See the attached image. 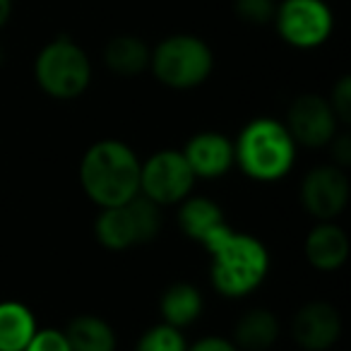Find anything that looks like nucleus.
Segmentation results:
<instances>
[{"instance_id":"a211bd4d","label":"nucleus","mask_w":351,"mask_h":351,"mask_svg":"<svg viewBox=\"0 0 351 351\" xmlns=\"http://www.w3.org/2000/svg\"><path fill=\"white\" fill-rule=\"evenodd\" d=\"M70 351H116L118 337L113 327L99 315H77L65 327Z\"/></svg>"},{"instance_id":"4be33fe9","label":"nucleus","mask_w":351,"mask_h":351,"mask_svg":"<svg viewBox=\"0 0 351 351\" xmlns=\"http://www.w3.org/2000/svg\"><path fill=\"white\" fill-rule=\"evenodd\" d=\"M327 101H330L337 121H339L341 125H349V121H351V77L349 75H341V77L337 80V84L332 87V94Z\"/></svg>"},{"instance_id":"423d86ee","label":"nucleus","mask_w":351,"mask_h":351,"mask_svg":"<svg viewBox=\"0 0 351 351\" xmlns=\"http://www.w3.org/2000/svg\"><path fill=\"white\" fill-rule=\"evenodd\" d=\"M161 231V207L135 195L130 202L118 207H104L94 221V236L108 250H128L147 245Z\"/></svg>"},{"instance_id":"f257e3e1","label":"nucleus","mask_w":351,"mask_h":351,"mask_svg":"<svg viewBox=\"0 0 351 351\" xmlns=\"http://www.w3.org/2000/svg\"><path fill=\"white\" fill-rule=\"evenodd\" d=\"M210 255L212 287L224 298H243L265 282L269 272V253L253 234L221 226L202 243Z\"/></svg>"},{"instance_id":"412c9836","label":"nucleus","mask_w":351,"mask_h":351,"mask_svg":"<svg viewBox=\"0 0 351 351\" xmlns=\"http://www.w3.org/2000/svg\"><path fill=\"white\" fill-rule=\"evenodd\" d=\"M277 10V3L274 0H234V12L241 22L245 25L263 27L269 25Z\"/></svg>"},{"instance_id":"4468645a","label":"nucleus","mask_w":351,"mask_h":351,"mask_svg":"<svg viewBox=\"0 0 351 351\" xmlns=\"http://www.w3.org/2000/svg\"><path fill=\"white\" fill-rule=\"evenodd\" d=\"M181 210H178V224H181V231L195 243H205L212 234L226 226L224 212L217 202H212L210 197L202 195H188L186 200L178 202Z\"/></svg>"},{"instance_id":"20e7f679","label":"nucleus","mask_w":351,"mask_h":351,"mask_svg":"<svg viewBox=\"0 0 351 351\" xmlns=\"http://www.w3.org/2000/svg\"><path fill=\"white\" fill-rule=\"evenodd\" d=\"M149 70L164 87L188 92L210 80L215 53L195 34H171L152 49Z\"/></svg>"},{"instance_id":"9d476101","label":"nucleus","mask_w":351,"mask_h":351,"mask_svg":"<svg viewBox=\"0 0 351 351\" xmlns=\"http://www.w3.org/2000/svg\"><path fill=\"white\" fill-rule=\"evenodd\" d=\"M301 205L313 219L332 221L349 205V178L335 164L308 171L301 183Z\"/></svg>"},{"instance_id":"aec40b11","label":"nucleus","mask_w":351,"mask_h":351,"mask_svg":"<svg viewBox=\"0 0 351 351\" xmlns=\"http://www.w3.org/2000/svg\"><path fill=\"white\" fill-rule=\"evenodd\" d=\"M188 341L181 335V330L159 322V325L149 327L145 335L137 339L135 351H186Z\"/></svg>"},{"instance_id":"dca6fc26","label":"nucleus","mask_w":351,"mask_h":351,"mask_svg":"<svg viewBox=\"0 0 351 351\" xmlns=\"http://www.w3.org/2000/svg\"><path fill=\"white\" fill-rule=\"evenodd\" d=\"M279 339V320L267 308H250L234 325V341L239 351H267Z\"/></svg>"},{"instance_id":"1a4fd4ad","label":"nucleus","mask_w":351,"mask_h":351,"mask_svg":"<svg viewBox=\"0 0 351 351\" xmlns=\"http://www.w3.org/2000/svg\"><path fill=\"white\" fill-rule=\"evenodd\" d=\"M284 125L293 137V142L308 147V149H322L339 132L337 130L339 121H337L330 101L320 94H301L293 99Z\"/></svg>"},{"instance_id":"6e6552de","label":"nucleus","mask_w":351,"mask_h":351,"mask_svg":"<svg viewBox=\"0 0 351 351\" xmlns=\"http://www.w3.org/2000/svg\"><path fill=\"white\" fill-rule=\"evenodd\" d=\"M195 173L183 152L161 149L140 164V195L159 207L178 205L193 193Z\"/></svg>"},{"instance_id":"f3484780","label":"nucleus","mask_w":351,"mask_h":351,"mask_svg":"<svg viewBox=\"0 0 351 351\" xmlns=\"http://www.w3.org/2000/svg\"><path fill=\"white\" fill-rule=\"evenodd\" d=\"M152 49L135 34H118L104 46V63L118 77H137L149 70Z\"/></svg>"},{"instance_id":"39448f33","label":"nucleus","mask_w":351,"mask_h":351,"mask_svg":"<svg viewBox=\"0 0 351 351\" xmlns=\"http://www.w3.org/2000/svg\"><path fill=\"white\" fill-rule=\"evenodd\" d=\"M34 80L51 99L70 101L87 92L92 82V60L70 36H56L36 53Z\"/></svg>"},{"instance_id":"9b49d317","label":"nucleus","mask_w":351,"mask_h":351,"mask_svg":"<svg viewBox=\"0 0 351 351\" xmlns=\"http://www.w3.org/2000/svg\"><path fill=\"white\" fill-rule=\"evenodd\" d=\"M344 322L332 303L311 301L296 311L291 320V339L303 351H327L339 341Z\"/></svg>"},{"instance_id":"5701e85b","label":"nucleus","mask_w":351,"mask_h":351,"mask_svg":"<svg viewBox=\"0 0 351 351\" xmlns=\"http://www.w3.org/2000/svg\"><path fill=\"white\" fill-rule=\"evenodd\" d=\"M25 351H70V344H68V339H65L63 330L44 327V330L34 332V337H32L29 344L25 346Z\"/></svg>"},{"instance_id":"6ab92c4d","label":"nucleus","mask_w":351,"mask_h":351,"mask_svg":"<svg viewBox=\"0 0 351 351\" xmlns=\"http://www.w3.org/2000/svg\"><path fill=\"white\" fill-rule=\"evenodd\" d=\"M36 330L39 327H36L34 313L25 303H0V351H25Z\"/></svg>"},{"instance_id":"7ed1b4c3","label":"nucleus","mask_w":351,"mask_h":351,"mask_svg":"<svg viewBox=\"0 0 351 351\" xmlns=\"http://www.w3.org/2000/svg\"><path fill=\"white\" fill-rule=\"evenodd\" d=\"M296 147L282 121L267 116L253 118L234 142V164L253 181H282L293 169Z\"/></svg>"},{"instance_id":"f03ea898","label":"nucleus","mask_w":351,"mask_h":351,"mask_svg":"<svg viewBox=\"0 0 351 351\" xmlns=\"http://www.w3.org/2000/svg\"><path fill=\"white\" fill-rule=\"evenodd\" d=\"M140 164L121 140H99L80 161V183L97 207H118L140 195Z\"/></svg>"},{"instance_id":"ddd939ff","label":"nucleus","mask_w":351,"mask_h":351,"mask_svg":"<svg viewBox=\"0 0 351 351\" xmlns=\"http://www.w3.org/2000/svg\"><path fill=\"white\" fill-rule=\"evenodd\" d=\"M303 255L320 272H335L349 258V236L335 221H317L306 236Z\"/></svg>"},{"instance_id":"b1692460","label":"nucleus","mask_w":351,"mask_h":351,"mask_svg":"<svg viewBox=\"0 0 351 351\" xmlns=\"http://www.w3.org/2000/svg\"><path fill=\"white\" fill-rule=\"evenodd\" d=\"M327 147L332 149V159H335V166H339V169H346V166L351 164V137H349V132H337Z\"/></svg>"},{"instance_id":"f8f14e48","label":"nucleus","mask_w":351,"mask_h":351,"mask_svg":"<svg viewBox=\"0 0 351 351\" xmlns=\"http://www.w3.org/2000/svg\"><path fill=\"white\" fill-rule=\"evenodd\" d=\"M183 156L195 178H219L234 166V142L215 130L197 132L183 147Z\"/></svg>"},{"instance_id":"0eeeda50","label":"nucleus","mask_w":351,"mask_h":351,"mask_svg":"<svg viewBox=\"0 0 351 351\" xmlns=\"http://www.w3.org/2000/svg\"><path fill=\"white\" fill-rule=\"evenodd\" d=\"M272 22L284 44L301 51L317 49L335 32V12L325 0H282Z\"/></svg>"},{"instance_id":"393cba45","label":"nucleus","mask_w":351,"mask_h":351,"mask_svg":"<svg viewBox=\"0 0 351 351\" xmlns=\"http://www.w3.org/2000/svg\"><path fill=\"white\" fill-rule=\"evenodd\" d=\"M186 351H239V346L224 337H202L195 344H188Z\"/></svg>"},{"instance_id":"a878e982","label":"nucleus","mask_w":351,"mask_h":351,"mask_svg":"<svg viewBox=\"0 0 351 351\" xmlns=\"http://www.w3.org/2000/svg\"><path fill=\"white\" fill-rule=\"evenodd\" d=\"M12 10H15V3H12V0H0V29L10 22Z\"/></svg>"},{"instance_id":"2eb2a0df","label":"nucleus","mask_w":351,"mask_h":351,"mask_svg":"<svg viewBox=\"0 0 351 351\" xmlns=\"http://www.w3.org/2000/svg\"><path fill=\"white\" fill-rule=\"evenodd\" d=\"M202 308H205V298H202L200 289L191 282L171 284L159 298L161 322L176 327V330H183V327L200 320Z\"/></svg>"},{"instance_id":"bb28decb","label":"nucleus","mask_w":351,"mask_h":351,"mask_svg":"<svg viewBox=\"0 0 351 351\" xmlns=\"http://www.w3.org/2000/svg\"><path fill=\"white\" fill-rule=\"evenodd\" d=\"M5 63V51H3V46H0V65Z\"/></svg>"}]
</instances>
